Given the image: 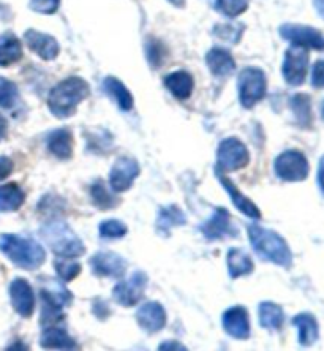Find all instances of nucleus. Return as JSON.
<instances>
[{
	"label": "nucleus",
	"mask_w": 324,
	"mask_h": 351,
	"mask_svg": "<svg viewBox=\"0 0 324 351\" xmlns=\"http://www.w3.org/2000/svg\"><path fill=\"white\" fill-rule=\"evenodd\" d=\"M149 283V277L144 271L133 272L127 280L117 283L112 290L114 301L123 307H135L141 301Z\"/></svg>",
	"instance_id": "1a4fd4ad"
},
{
	"label": "nucleus",
	"mask_w": 324,
	"mask_h": 351,
	"mask_svg": "<svg viewBox=\"0 0 324 351\" xmlns=\"http://www.w3.org/2000/svg\"><path fill=\"white\" fill-rule=\"evenodd\" d=\"M40 294L41 301H43L40 323L43 326H54L55 323L64 319V308L71 306L73 294L66 290L60 282H54L51 278L43 283Z\"/></svg>",
	"instance_id": "39448f33"
},
{
	"label": "nucleus",
	"mask_w": 324,
	"mask_h": 351,
	"mask_svg": "<svg viewBox=\"0 0 324 351\" xmlns=\"http://www.w3.org/2000/svg\"><path fill=\"white\" fill-rule=\"evenodd\" d=\"M24 201L25 193L18 184L0 185V213H16Z\"/></svg>",
	"instance_id": "c85d7f7f"
},
{
	"label": "nucleus",
	"mask_w": 324,
	"mask_h": 351,
	"mask_svg": "<svg viewBox=\"0 0 324 351\" xmlns=\"http://www.w3.org/2000/svg\"><path fill=\"white\" fill-rule=\"evenodd\" d=\"M41 348L48 350H78L79 347L76 345L73 339L70 337L68 332L64 329L48 326L45 329V332L40 337Z\"/></svg>",
	"instance_id": "b1692460"
},
{
	"label": "nucleus",
	"mask_w": 324,
	"mask_h": 351,
	"mask_svg": "<svg viewBox=\"0 0 324 351\" xmlns=\"http://www.w3.org/2000/svg\"><path fill=\"white\" fill-rule=\"evenodd\" d=\"M217 178L220 180V184H222V187L226 190V193L229 195L233 204L240 210V213L249 217V219H253V220L261 219V210L258 209V206H256L250 198H247V196L240 192L233 182H231V179L226 178V176H223L222 173H217Z\"/></svg>",
	"instance_id": "6ab92c4d"
},
{
	"label": "nucleus",
	"mask_w": 324,
	"mask_h": 351,
	"mask_svg": "<svg viewBox=\"0 0 324 351\" xmlns=\"http://www.w3.org/2000/svg\"><path fill=\"white\" fill-rule=\"evenodd\" d=\"M292 326L297 329V340L301 347H312L320 337V326L312 313L302 312L292 318Z\"/></svg>",
	"instance_id": "aec40b11"
},
{
	"label": "nucleus",
	"mask_w": 324,
	"mask_h": 351,
	"mask_svg": "<svg viewBox=\"0 0 324 351\" xmlns=\"http://www.w3.org/2000/svg\"><path fill=\"white\" fill-rule=\"evenodd\" d=\"M55 272H58L59 278L64 283H68L79 276L81 265L73 261V258H60V260L54 261Z\"/></svg>",
	"instance_id": "473e14b6"
},
{
	"label": "nucleus",
	"mask_w": 324,
	"mask_h": 351,
	"mask_svg": "<svg viewBox=\"0 0 324 351\" xmlns=\"http://www.w3.org/2000/svg\"><path fill=\"white\" fill-rule=\"evenodd\" d=\"M238 90L240 105L247 108V110L253 108L256 103H260L266 97V73L261 69H256V66L244 69L239 75Z\"/></svg>",
	"instance_id": "423d86ee"
},
{
	"label": "nucleus",
	"mask_w": 324,
	"mask_h": 351,
	"mask_svg": "<svg viewBox=\"0 0 324 351\" xmlns=\"http://www.w3.org/2000/svg\"><path fill=\"white\" fill-rule=\"evenodd\" d=\"M223 329L226 334L238 340H247L250 337V317L247 308L236 306L223 313Z\"/></svg>",
	"instance_id": "dca6fc26"
},
{
	"label": "nucleus",
	"mask_w": 324,
	"mask_h": 351,
	"mask_svg": "<svg viewBox=\"0 0 324 351\" xmlns=\"http://www.w3.org/2000/svg\"><path fill=\"white\" fill-rule=\"evenodd\" d=\"M318 187H320V190L324 195V156L321 157L320 160V165H318Z\"/></svg>",
	"instance_id": "79ce46f5"
},
{
	"label": "nucleus",
	"mask_w": 324,
	"mask_h": 351,
	"mask_svg": "<svg viewBox=\"0 0 324 351\" xmlns=\"http://www.w3.org/2000/svg\"><path fill=\"white\" fill-rule=\"evenodd\" d=\"M146 53H147V60L149 64L152 65V69H158L163 64L164 51L163 45L158 40H147L146 45Z\"/></svg>",
	"instance_id": "4c0bfd02"
},
{
	"label": "nucleus",
	"mask_w": 324,
	"mask_h": 351,
	"mask_svg": "<svg viewBox=\"0 0 324 351\" xmlns=\"http://www.w3.org/2000/svg\"><path fill=\"white\" fill-rule=\"evenodd\" d=\"M244 25H231V24H226V25H217L214 30V34L217 35L220 40H225V41H229V43H238L240 40V35L244 32Z\"/></svg>",
	"instance_id": "e433bc0d"
},
{
	"label": "nucleus",
	"mask_w": 324,
	"mask_h": 351,
	"mask_svg": "<svg viewBox=\"0 0 324 351\" xmlns=\"http://www.w3.org/2000/svg\"><path fill=\"white\" fill-rule=\"evenodd\" d=\"M274 171L284 182H302L310 173V165L302 152L285 151L275 158Z\"/></svg>",
	"instance_id": "6e6552de"
},
{
	"label": "nucleus",
	"mask_w": 324,
	"mask_h": 351,
	"mask_svg": "<svg viewBox=\"0 0 324 351\" xmlns=\"http://www.w3.org/2000/svg\"><path fill=\"white\" fill-rule=\"evenodd\" d=\"M136 322L142 331L155 334L166 326V312L158 302H146L138 308Z\"/></svg>",
	"instance_id": "f3484780"
},
{
	"label": "nucleus",
	"mask_w": 324,
	"mask_h": 351,
	"mask_svg": "<svg viewBox=\"0 0 324 351\" xmlns=\"http://www.w3.org/2000/svg\"><path fill=\"white\" fill-rule=\"evenodd\" d=\"M141 168L136 158L133 157H119L112 165L110 171V185L114 193L127 192L132 187L135 179L140 176Z\"/></svg>",
	"instance_id": "f8f14e48"
},
{
	"label": "nucleus",
	"mask_w": 324,
	"mask_h": 351,
	"mask_svg": "<svg viewBox=\"0 0 324 351\" xmlns=\"http://www.w3.org/2000/svg\"><path fill=\"white\" fill-rule=\"evenodd\" d=\"M247 231H249L251 247L263 260L290 269L292 266V254L284 237L260 225H250Z\"/></svg>",
	"instance_id": "f03ea898"
},
{
	"label": "nucleus",
	"mask_w": 324,
	"mask_h": 351,
	"mask_svg": "<svg viewBox=\"0 0 324 351\" xmlns=\"http://www.w3.org/2000/svg\"><path fill=\"white\" fill-rule=\"evenodd\" d=\"M48 151L59 160H68L73 156V133L68 128H55L46 138Z\"/></svg>",
	"instance_id": "412c9836"
},
{
	"label": "nucleus",
	"mask_w": 324,
	"mask_h": 351,
	"mask_svg": "<svg viewBox=\"0 0 324 351\" xmlns=\"http://www.w3.org/2000/svg\"><path fill=\"white\" fill-rule=\"evenodd\" d=\"M41 239H43L54 255L59 258H79L86 254V247L79 236L70 228L65 221L53 220L41 226Z\"/></svg>",
	"instance_id": "20e7f679"
},
{
	"label": "nucleus",
	"mask_w": 324,
	"mask_h": 351,
	"mask_svg": "<svg viewBox=\"0 0 324 351\" xmlns=\"http://www.w3.org/2000/svg\"><path fill=\"white\" fill-rule=\"evenodd\" d=\"M103 90L106 92L108 97H111L116 101V105L119 106L121 111H130L133 108V97L130 90L123 86V82L114 78V76H108L103 81Z\"/></svg>",
	"instance_id": "bb28decb"
},
{
	"label": "nucleus",
	"mask_w": 324,
	"mask_h": 351,
	"mask_svg": "<svg viewBox=\"0 0 324 351\" xmlns=\"http://www.w3.org/2000/svg\"><path fill=\"white\" fill-rule=\"evenodd\" d=\"M260 324L267 331H280L285 323V313L279 304L275 302H261L258 308Z\"/></svg>",
	"instance_id": "a878e982"
},
{
	"label": "nucleus",
	"mask_w": 324,
	"mask_h": 351,
	"mask_svg": "<svg viewBox=\"0 0 324 351\" xmlns=\"http://www.w3.org/2000/svg\"><path fill=\"white\" fill-rule=\"evenodd\" d=\"M308 70V51L301 46H291L286 49L284 66H282V73L286 84L290 86H302L307 78Z\"/></svg>",
	"instance_id": "9b49d317"
},
{
	"label": "nucleus",
	"mask_w": 324,
	"mask_h": 351,
	"mask_svg": "<svg viewBox=\"0 0 324 351\" xmlns=\"http://www.w3.org/2000/svg\"><path fill=\"white\" fill-rule=\"evenodd\" d=\"M24 41L29 46V49L43 60H54L60 53L58 40L48 34L38 32L35 29H29L24 34Z\"/></svg>",
	"instance_id": "2eb2a0df"
},
{
	"label": "nucleus",
	"mask_w": 324,
	"mask_h": 351,
	"mask_svg": "<svg viewBox=\"0 0 324 351\" xmlns=\"http://www.w3.org/2000/svg\"><path fill=\"white\" fill-rule=\"evenodd\" d=\"M187 223V219H185V214L182 209L176 204L164 206L160 210H158L157 217V230L158 233L163 236H168L171 233L174 226H181Z\"/></svg>",
	"instance_id": "cd10ccee"
},
{
	"label": "nucleus",
	"mask_w": 324,
	"mask_h": 351,
	"mask_svg": "<svg viewBox=\"0 0 324 351\" xmlns=\"http://www.w3.org/2000/svg\"><path fill=\"white\" fill-rule=\"evenodd\" d=\"M158 350H187V348L182 347L179 342H164L158 347Z\"/></svg>",
	"instance_id": "c03bdc74"
},
{
	"label": "nucleus",
	"mask_w": 324,
	"mask_h": 351,
	"mask_svg": "<svg viewBox=\"0 0 324 351\" xmlns=\"http://www.w3.org/2000/svg\"><path fill=\"white\" fill-rule=\"evenodd\" d=\"M280 37L290 41L292 46H301L306 49L324 51V35L310 25L284 24L280 25Z\"/></svg>",
	"instance_id": "9d476101"
},
{
	"label": "nucleus",
	"mask_w": 324,
	"mask_h": 351,
	"mask_svg": "<svg viewBox=\"0 0 324 351\" xmlns=\"http://www.w3.org/2000/svg\"><path fill=\"white\" fill-rule=\"evenodd\" d=\"M291 111L296 117L297 125L302 128H310L313 123V114H312V100L307 94H296L291 97L290 100Z\"/></svg>",
	"instance_id": "7c9ffc66"
},
{
	"label": "nucleus",
	"mask_w": 324,
	"mask_h": 351,
	"mask_svg": "<svg viewBox=\"0 0 324 351\" xmlns=\"http://www.w3.org/2000/svg\"><path fill=\"white\" fill-rule=\"evenodd\" d=\"M250 163L249 149L238 138H226L217 149L215 173H233L245 168Z\"/></svg>",
	"instance_id": "0eeeda50"
},
{
	"label": "nucleus",
	"mask_w": 324,
	"mask_h": 351,
	"mask_svg": "<svg viewBox=\"0 0 324 351\" xmlns=\"http://www.w3.org/2000/svg\"><path fill=\"white\" fill-rule=\"evenodd\" d=\"M226 266L231 278H239L242 276H249L253 272V261L251 258L240 249H229L226 256Z\"/></svg>",
	"instance_id": "c756f323"
},
{
	"label": "nucleus",
	"mask_w": 324,
	"mask_h": 351,
	"mask_svg": "<svg viewBox=\"0 0 324 351\" xmlns=\"http://www.w3.org/2000/svg\"><path fill=\"white\" fill-rule=\"evenodd\" d=\"M0 254L24 271H35L46 261V252L38 242L19 234H0Z\"/></svg>",
	"instance_id": "f257e3e1"
},
{
	"label": "nucleus",
	"mask_w": 324,
	"mask_h": 351,
	"mask_svg": "<svg viewBox=\"0 0 324 351\" xmlns=\"http://www.w3.org/2000/svg\"><path fill=\"white\" fill-rule=\"evenodd\" d=\"M127 225L121 220H105L99 226V233L103 239H121L127 234Z\"/></svg>",
	"instance_id": "c9c22d12"
},
{
	"label": "nucleus",
	"mask_w": 324,
	"mask_h": 351,
	"mask_svg": "<svg viewBox=\"0 0 324 351\" xmlns=\"http://www.w3.org/2000/svg\"><path fill=\"white\" fill-rule=\"evenodd\" d=\"M217 10L226 18H238L247 12L249 8V0H215Z\"/></svg>",
	"instance_id": "f704fd0d"
},
{
	"label": "nucleus",
	"mask_w": 324,
	"mask_h": 351,
	"mask_svg": "<svg viewBox=\"0 0 324 351\" xmlns=\"http://www.w3.org/2000/svg\"><path fill=\"white\" fill-rule=\"evenodd\" d=\"M90 87L84 80L71 76L53 87L48 97V108L55 117L66 119L73 116L81 101L89 97Z\"/></svg>",
	"instance_id": "7ed1b4c3"
},
{
	"label": "nucleus",
	"mask_w": 324,
	"mask_h": 351,
	"mask_svg": "<svg viewBox=\"0 0 324 351\" xmlns=\"http://www.w3.org/2000/svg\"><path fill=\"white\" fill-rule=\"evenodd\" d=\"M7 132H8V122L2 114H0V141L7 138Z\"/></svg>",
	"instance_id": "37998d69"
},
{
	"label": "nucleus",
	"mask_w": 324,
	"mask_h": 351,
	"mask_svg": "<svg viewBox=\"0 0 324 351\" xmlns=\"http://www.w3.org/2000/svg\"><path fill=\"white\" fill-rule=\"evenodd\" d=\"M13 160L7 156H0V182L8 178L13 173Z\"/></svg>",
	"instance_id": "a19ab883"
},
{
	"label": "nucleus",
	"mask_w": 324,
	"mask_h": 351,
	"mask_svg": "<svg viewBox=\"0 0 324 351\" xmlns=\"http://www.w3.org/2000/svg\"><path fill=\"white\" fill-rule=\"evenodd\" d=\"M168 2L171 3V5H174V7L182 8V7H185V2H187V0H168Z\"/></svg>",
	"instance_id": "49530a36"
},
{
	"label": "nucleus",
	"mask_w": 324,
	"mask_h": 351,
	"mask_svg": "<svg viewBox=\"0 0 324 351\" xmlns=\"http://www.w3.org/2000/svg\"><path fill=\"white\" fill-rule=\"evenodd\" d=\"M90 196H92V201H94V204L101 210L112 209L119 204V199H117L112 193L108 192L105 184H103L100 179L90 187Z\"/></svg>",
	"instance_id": "2f4dec72"
},
{
	"label": "nucleus",
	"mask_w": 324,
	"mask_h": 351,
	"mask_svg": "<svg viewBox=\"0 0 324 351\" xmlns=\"http://www.w3.org/2000/svg\"><path fill=\"white\" fill-rule=\"evenodd\" d=\"M210 73L217 78H226L236 70V62L228 49L212 48L205 56Z\"/></svg>",
	"instance_id": "4be33fe9"
},
{
	"label": "nucleus",
	"mask_w": 324,
	"mask_h": 351,
	"mask_svg": "<svg viewBox=\"0 0 324 351\" xmlns=\"http://www.w3.org/2000/svg\"><path fill=\"white\" fill-rule=\"evenodd\" d=\"M19 97L18 86L7 78H0V108L10 110L16 105Z\"/></svg>",
	"instance_id": "72a5a7b5"
},
{
	"label": "nucleus",
	"mask_w": 324,
	"mask_h": 351,
	"mask_svg": "<svg viewBox=\"0 0 324 351\" xmlns=\"http://www.w3.org/2000/svg\"><path fill=\"white\" fill-rule=\"evenodd\" d=\"M164 87L179 100H187L192 95L195 87L193 76L184 70L174 71L164 78Z\"/></svg>",
	"instance_id": "5701e85b"
},
{
	"label": "nucleus",
	"mask_w": 324,
	"mask_h": 351,
	"mask_svg": "<svg viewBox=\"0 0 324 351\" xmlns=\"http://www.w3.org/2000/svg\"><path fill=\"white\" fill-rule=\"evenodd\" d=\"M313 7H315L316 13L324 19V0H313Z\"/></svg>",
	"instance_id": "a18cd8bd"
},
{
	"label": "nucleus",
	"mask_w": 324,
	"mask_h": 351,
	"mask_svg": "<svg viewBox=\"0 0 324 351\" xmlns=\"http://www.w3.org/2000/svg\"><path fill=\"white\" fill-rule=\"evenodd\" d=\"M90 267L97 277L121 278L127 271V261L114 252L103 250L90 258Z\"/></svg>",
	"instance_id": "4468645a"
},
{
	"label": "nucleus",
	"mask_w": 324,
	"mask_h": 351,
	"mask_svg": "<svg viewBox=\"0 0 324 351\" xmlns=\"http://www.w3.org/2000/svg\"><path fill=\"white\" fill-rule=\"evenodd\" d=\"M321 117H323V121H324V101H323V105H321Z\"/></svg>",
	"instance_id": "de8ad7c7"
},
{
	"label": "nucleus",
	"mask_w": 324,
	"mask_h": 351,
	"mask_svg": "<svg viewBox=\"0 0 324 351\" xmlns=\"http://www.w3.org/2000/svg\"><path fill=\"white\" fill-rule=\"evenodd\" d=\"M312 86L315 89H324V59L318 60L312 70Z\"/></svg>",
	"instance_id": "ea45409f"
},
{
	"label": "nucleus",
	"mask_w": 324,
	"mask_h": 351,
	"mask_svg": "<svg viewBox=\"0 0 324 351\" xmlns=\"http://www.w3.org/2000/svg\"><path fill=\"white\" fill-rule=\"evenodd\" d=\"M60 0H30L29 7L41 14H53L59 10Z\"/></svg>",
	"instance_id": "58836bf2"
},
{
	"label": "nucleus",
	"mask_w": 324,
	"mask_h": 351,
	"mask_svg": "<svg viewBox=\"0 0 324 351\" xmlns=\"http://www.w3.org/2000/svg\"><path fill=\"white\" fill-rule=\"evenodd\" d=\"M23 58V45L12 32L0 35V66H10Z\"/></svg>",
	"instance_id": "393cba45"
},
{
	"label": "nucleus",
	"mask_w": 324,
	"mask_h": 351,
	"mask_svg": "<svg viewBox=\"0 0 324 351\" xmlns=\"http://www.w3.org/2000/svg\"><path fill=\"white\" fill-rule=\"evenodd\" d=\"M201 233L208 241H219L225 237L234 236L231 228V215L226 209L217 208L212 217L201 226Z\"/></svg>",
	"instance_id": "a211bd4d"
},
{
	"label": "nucleus",
	"mask_w": 324,
	"mask_h": 351,
	"mask_svg": "<svg viewBox=\"0 0 324 351\" xmlns=\"http://www.w3.org/2000/svg\"><path fill=\"white\" fill-rule=\"evenodd\" d=\"M10 301L19 317L30 318L35 312V294L25 278H14L10 283Z\"/></svg>",
	"instance_id": "ddd939ff"
}]
</instances>
